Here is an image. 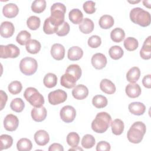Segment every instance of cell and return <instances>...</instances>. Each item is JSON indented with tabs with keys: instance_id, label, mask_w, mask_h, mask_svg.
Masks as SVG:
<instances>
[{
	"instance_id": "obj_5",
	"label": "cell",
	"mask_w": 151,
	"mask_h": 151,
	"mask_svg": "<svg viewBox=\"0 0 151 151\" xmlns=\"http://www.w3.org/2000/svg\"><path fill=\"white\" fill-rule=\"evenodd\" d=\"M24 97L29 104L34 107H41L44 103V98L38 91L34 87H28L24 93Z\"/></svg>"
},
{
	"instance_id": "obj_43",
	"label": "cell",
	"mask_w": 151,
	"mask_h": 151,
	"mask_svg": "<svg viewBox=\"0 0 151 151\" xmlns=\"http://www.w3.org/2000/svg\"><path fill=\"white\" fill-rule=\"evenodd\" d=\"M8 91L9 93L13 95H17L19 94L22 88V84L19 81H12L8 87Z\"/></svg>"
},
{
	"instance_id": "obj_25",
	"label": "cell",
	"mask_w": 151,
	"mask_h": 151,
	"mask_svg": "<svg viewBox=\"0 0 151 151\" xmlns=\"http://www.w3.org/2000/svg\"><path fill=\"white\" fill-rule=\"evenodd\" d=\"M70 21L74 24H80L83 19V14L82 12L77 9H71L68 14Z\"/></svg>"
},
{
	"instance_id": "obj_29",
	"label": "cell",
	"mask_w": 151,
	"mask_h": 151,
	"mask_svg": "<svg viewBox=\"0 0 151 151\" xmlns=\"http://www.w3.org/2000/svg\"><path fill=\"white\" fill-rule=\"evenodd\" d=\"M111 128L112 132L115 135H120L124 131V125L123 122L119 119H114L111 122Z\"/></svg>"
},
{
	"instance_id": "obj_10",
	"label": "cell",
	"mask_w": 151,
	"mask_h": 151,
	"mask_svg": "<svg viewBox=\"0 0 151 151\" xmlns=\"http://www.w3.org/2000/svg\"><path fill=\"white\" fill-rule=\"evenodd\" d=\"M19 120L18 117L12 114L6 116L4 120V126L5 130L9 132L15 131L18 127Z\"/></svg>"
},
{
	"instance_id": "obj_21",
	"label": "cell",
	"mask_w": 151,
	"mask_h": 151,
	"mask_svg": "<svg viewBox=\"0 0 151 151\" xmlns=\"http://www.w3.org/2000/svg\"><path fill=\"white\" fill-rule=\"evenodd\" d=\"M100 88L103 92L108 94L114 93L116 90L114 84L110 80L106 78H104L100 81Z\"/></svg>"
},
{
	"instance_id": "obj_54",
	"label": "cell",
	"mask_w": 151,
	"mask_h": 151,
	"mask_svg": "<svg viewBox=\"0 0 151 151\" xmlns=\"http://www.w3.org/2000/svg\"><path fill=\"white\" fill-rule=\"evenodd\" d=\"M83 150V149L82 148H81V147H78V146H76V147H73L72 148H71V149H69V150Z\"/></svg>"
},
{
	"instance_id": "obj_2",
	"label": "cell",
	"mask_w": 151,
	"mask_h": 151,
	"mask_svg": "<svg viewBox=\"0 0 151 151\" xmlns=\"http://www.w3.org/2000/svg\"><path fill=\"white\" fill-rule=\"evenodd\" d=\"M146 131V125L142 122H134L129 129L127 137L131 143L137 144L142 142Z\"/></svg>"
},
{
	"instance_id": "obj_13",
	"label": "cell",
	"mask_w": 151,
	"mask_h": 151,
	"mask_svg": "<svg viewBox=\"0 0 151 151\" xmlns=\"http://www.w3.org/2000/svg\"><path fill=\"white\" fill-rule=\"evenodd\" d=\"M72 95L77 100H83L88 95L87 87L83 84L76 86L72 91Z\"/></svg>"
},
{
	"instance_id": "obj_33",
	"label": "cell",
	"mask_w": 151,
	"mask_h": 151,
	"mask_svg": "<svg viewBox=\"0 0 151 151\" xmlns=\"http://www.w3.org/2000/svg\"><path fill=\"white\" fill-rule=\"evenodd\" d=\"M108 103L107 98L102 95H96L93 97L92 99L93 105L97 108L101 109L105 107Z\"/></svg>"
},
{
	"instance_id": "obj_42",
	"label": "cell",
	"mask_w": 151,
	"mask_h": 151,
	"mask_svg": "<svg viewBox=\"0 0 151 151\" xmlns=\"http://www.w3.org/2000/svg\"><path fill=\"white\" fill-rule=\"evenodd\" d=\"M40 24V19L37 16H31L27 20V27L31 30H37L39 28Z\"/></svg>"
},
{
	"instance_id": "obj_3",
	"label": "cell",
	"mask_w": 151,
	"mask_h": 151,
	"mask_svg": "<svg viewBox=\"0 0 151 151\" xmlns=\"http://www.w3.org/2000/svg\"><path fill=\"white\" fill-rule=\"evenodd\" d=\"M130 19L134 24L146 27L150 25L151 18L150 13L141 8L136 7L130 12Z\"/></svg>"
},
{
	"instance_id": "obj_14",
	"label": "cell",
	"mask_w": 151,
	"mask_h": 151,
	"mask_svg": "<svg viewBox=\"0 0 151 151\" xmlns=\"http://www.w3.org/2000/svg\"><path fill=\"white\" fill-rule=\"evenodd\" d=\"M51 55L56 60H61L65 56V48L60 44L56 43L52 45L51 48Z\"/></svg>"
},
{
	"instance_id": "obj_27",
	"label": "cell",
	"mask_w": 151,
	"mask_h": 151,
	"mask_svg": "<svg viewBox=\"0 0 151 151\" xmlns=\"http://www.w3.org/2000/svg\"><path fill=\"white\" fill-rule=\"evenodd\" d=\"M41 43L36 40H30L26 44V50L30 54H37L41 50Z\"/></svg>"
},
{
	"instance_id": "obj_52",
	"label": "cell",
	"mask_w": 151,
	"mask_h": 151,
	"mask_svg": "<svg viewBox=\"0 0 151 151\" xmlns=\"http://www.w3.org/2000/svg\"><path fill=\"white\" fill-rule=\"evenodd\" d=\"M49 151H63L64 148L63 146L59 143H54L51 145L48 148Z\"/></svg>"
},
{
	"instance_id": "obj_55",
	"label": "cell",
	"mask_w": 151,
	"mask_h": 151,
	"mask_svg": "<svg viewBox=\"0 0 151 151\" xmlns=\"http://www.w3.org/2000/svg\"><path fill=\"white\" fill-rule=\"evenodd\" d=\"M140 1H132V2H131V1H128L129 2H130V3H132V4H134V3H138V2H139Z\"/></svg>"
},
{
	"instance_id": "obj_39",
	"label": "cell",
	"mask_w": 151,
	"mask_h": 151,
	"mask_svg": "<svg viewBox=\"0 0 151 151\" xmlns=\"http://www.w3.org/2000/svg\"><path fill=\"white\" fill-rule=\"evenodd\" d=\"M31 39V34L26 30H22L20 31L17 37V42L21 45H26L27 42Z\"/></svg>"
},
{
	"instance_id": "obj_38",
	"label": "cell",
	"mask_w": 151,
	"mask_h": 151,
	"mask_svg": "<svg viewBox=\"0 0 151 151\" xmlns=\"http://www.w3.org/2000/svg\"><path fill=\"white\" fill-rule=\"evenodd\" d=\"M46 8V1L45 0H35L31 5L32 11L37 14L42 12Z\"/></svg>"
},
{
	"instance_id": "obj_23",
	"label": "cell",
	"mask_w": 151,
	"mask_h": 151,
	"mask_svg": "<svg viewBox=\"0 0 151 151\" xmlns=\"http://www.w3.org/2000/svg\"><path fill=\"white\" fill-rule=\"evenodd\" d=\"M129 111L134 115L140 116L142 115L146 110L145 104L141 102H132L129 105Z\"/></svg>"
},
{
	"instance_id": "obj_53",
	"label": "cell",
	"mask_w": 151,
	"mask_h": 151,
	"mask_svg": "<svg viewBox=\"0 0 151 151\" xmlns=\"http://www.w3.org/2000/svg\"><path fill=\"white\" fill-rule=\"evenodd\" d=\"M150 1L149 0H145L143 1V5L148 8H150Z\"/></svg>"
},
{
	"instance_id": "obj_22",
	"label": "cell",
	"mask_w": 151,
	"mask_h": 151,
	"mask_svg": "<svg viewBox=\"0 0 151 151\" xmlns=\"http://www.w3.org/2000/svg\"><path fill=\"white\" fill-rule=\"evenodd\" d=\"M83 55V50L78 46H73L68 50L67 57L71 61H77L82 58Z\"/></svg>"
},
{
	"instance_id": "obj_17",
	"label": "cell",
	"mask_w": 151,
	"mask_h": 151,
	"mask_svg": "<svg viewBox=\"0 0 151 151\" xmlns=\"http://www.w3.org/2000/svg\"><path fill=\"white\" fill-rule=\"evenodd\" d=\"M34 140L35 143L39 146H45L50 141L48 133L44 130H39L34 134Z\"/></svg>"
},
{
	"instance_id": "obj_51",
	"label": "cell",
	"mask_w": 151,
	"mask_h": 151,
	"mask_svg": "<svg viewBox=\"0 0 151 151\" xmlns=\"http://www.w3.org/2000/svg\"><path fill=\"white\" fill-rule=\"evenodd\" d=\"M142 84L146 88H150L151 87V75L145 76L142 80Z\"/></svg>"
},
{
	"instance_id": "obj_28",
	"label": "cell",
	"mask_w": 151,
	"mask_h": 151,
	"mask_svg": "<svg viewBox=\"0 0 151 151\" xmlns=\"http://www.w3.org/2000/svg\"><path fill=\"white\" fill-rule=\"evenodd\" d=\"M114 23V21L113 18L109 15H104L101 16L99 21L100 27L104 29H107L112 27Z\"/></svg>"
},
{
	"instance_id": "obj_32",
	"label": "cell",
	"mask_w": 151,
	"mask_h": 151,
	"mask_svg": "<svg viewBox=\"0 0 151 151\" xmlns=\"http://www.w3.org/2000/svg\"><path fill=\"white\" fill-rule=\"evenodd\" d=\"M32 147V142L27 138H21L17 143V148L19 151H29Z\"/></svg>"
},
{
	"instance_id": "obj_34",
	"label": "cell",
	"mask_w": 151,
	"mask_h": 151,
	"mask_svg": "<svg viewBox=\"0 0 151 151\" xmlns=\"http://www.w3.org/2000/svg\"><path fill=\"white\" fill-rule=\"evenodd\" d=\"M109 54L111 58L114 60H117L123 57L124 54V51L122 47H120V46L114 45L110 48L109 50Z\"/></svg>"
},
{
	"instance_id": "obj_48",
	"label": "cell",
	"mask_w": 151,
	"mask_h": 151,
	"mask_svg": "<svg viewBox=\"0 0 151 151\" xmlns=\"http://www.w3.org/2000/svg\"><path fill=\"white\" fill-rule=\"evenodd\" d=\"M96 3L92 1H86L83 4V9L86 13L88 14H92L95 12Z\"/></svg>"
},
{
	"instance_id": "obj_45",
	"label": "cell",
	"mask_w": 151,
	"mask_h": 151,
	"mask_svg": "<svg viewBox=\"0 0 151 151\" xmlns=\"http://www.w3.org/2000/svg\"><path fill=\"white\" fill-rule=\"evenodd\" d=\"M70 29V27L68 23L67 22H64L61 25L57 27L55 33L60 37H63L68 34Z\"/></svg>"
},
{
	"instance_id": "obj_31",
	"label": "cell",
	"mask_w": 151,
	"mask_h": 151,
	"mask_svg": "<svg viewBox=\"0 0 151 151\" xmlns=\"http://www.w3.org/2000/svg\"><path fill=\"white\" fill-rule=\"evenodd\" d=\"M44 85L47 88L54 87L57 83V77L55 74L49 73H47L43 79Z\"/></svg>"
},
{
	"instance_id": "obj_36",
	"label": "cell",
	"mask_w": 151,
	"mask_h": 151,
	"mask_svg": "<svg viewBox=\"0 0 151 151\" xmlns=\"http://www.w3.org/2000/svg\"><path fill=\"white\" fill-rule=\"evenodd\" d=\"M10 107L11 110L15 112L20 113L24 110L25 103L21 98H15L11 101Z\"/></svg>"
},
{
	"instance_id": "obj_47",
	"label": "cell",
	"mask_w": 151,
	"mask_h": 151,
	"mask_svg": "<svg viewBox=\"0 0 151 151\" xmlns=\"http://www.w3.org/2000/svg\"><path fill=\"white\" fill-rule=\"evenodd\" d=\"M87 43L90 47L92 48H96L101 45V40L98 35H92L88 38Z\"/></svg>"
},
{
	"instance_id": "obj_11",
	"label": "cell",
	"mask_w": 151,
	"mask_h": 151,
	"mask_svg": "<svg viewBox=\"0 0 151 151\" xmlns=\"http://www.w3.org/2000/svg\"><path fill=\"white\" fill-rule=\"evenodd\" d=\"M92 65L97 70H101L105 67L107 64L106 57L102 53H96L91 57Z\"/></svg>"
},
{
	"instance_id": "obj_16",
	"label": "cell",
	"mask_w": 151,
	"mask_h": 151,
	"mask_svg": "<svg viewBox=\"0 0 151 151\" xmlns=\"http://www.w3.org/2000/svg\"><path fill=\"white\" fill-rule=\"evenodd\" d=\"M19 12L18 6L13 3H9L5 5L2 9V13L4 15L8 18H12L15 17Z\"/></svg>"
},
{
	"instance_id": "obj_37",
	"label": "cell",
	"mask_w": 151,
	"mask_h": 151,
	"mask_svg": "<svg viewBox=\"0 0 151 151\" xmlns=\"http://www.w3.org/2000/svg\"><path fill=\"white\" fill-rule=\"evenodd\" d=\"M0 150H4L9 148L13 143L12 137L8 134H2L0 136Z\"/></svg>"
},
{
	"instance_id": "obj_8",
	"label": "cell",
	"mask_w": 151,
	"mask_h": 151,
	"mask_svg": "<svg viewBox=\"0 0 151 151\" xmlns=\"http://www.w3.org/2000/svg\"><path fill=\"white\" fill-rule=\"evenodd\" d=\"M67 98L66 92L63 90L58 89L51 91L48 96L49 103L52 105H57L64 102Z\"/></svg>"
},
{
	"instance_id": "obj_46",
	"label": "cell",
	"mask_w": 151,
	"mask_h": 151,
	"mask_svg": "<svg viewBox=\"0 0 151 151\" xmlns=\"http://www.w3.org/2000/svg\"><path fill=\"white\" fill-rule=\"evenodd\" d=\"M56 28H57L51 23L49 17L45 19L43 25V31L44 33L48 35L52 34L55 32Z\"/></svg>"
},
{
	"instance_id": "obj_35",
	"label": "cell",
	"mask_w": 151,
	"mask_h": 151,
	"mask_svg": "<svg viewBox=\"0 0 151 151\" xmlns=\"http://www.w3.org/2000/svg\"><path fill=\"white\" fill-rule=\"evenodd\" d=\"M124 47L129 51H133L136 50L139 46V42L137 39L133 37H127L124 41Z\"/></svg>"
},
{
	"instance_id": "obj_40",
	"label": "cell",
	"mask_w": 151,
	"mask_h": 151,
	"mask_svg": "<svg viewBox=\"0 0 151 151\" xmlns=\"http://www.w3.org/2000/svg\"><path fill=\"white\" fill-rule=\"evenodd\" d=\"M65 73L71 74L74 77H76L77 79V80H78L81 76L82 71L80 67L78 65L71 64L67 68Z\"/></svg>"
},
{
	"instance_id": "obj_44",
	"label": "cell",
	"mask_w": 151,
	"mask_h": 151,
	"mask_svg": "<svg viewBox=\"0 0 151 151\" xmlns=\"http://www.w3.org/2000/svg\"><path fill=\"white\" fill-rule=\"evenodd\" d=\"M80 142V136L76 132H71L67 136V142L71 147H76Z\"/></svg>"
},
{
	"instance_id": "obj_4",
	"label": "cell",
	"mask_w": 151,
	"mask_h": 151,
	"mask_svg": "<svg viewBox=\"0 0 151 151\" xmlns=\"http://www.w3.org/2000/svg\"><path fill=\"white\" fill-rule=\"evenodd\" d=\"M66 12L65 6L60 2L54 3L51 7V15L49 17L51 23L56 28L64 22Z\"/></svg>"
},
{
	"instance_id": "obj_19",
	"label": "cell",
	"mask_w": 151,
	"mask_h": 151,
	"mask_svg": "<svg viewBox=\"0 0 151 151\" xmlns=\"http://www.w3.org/2000/svg\"><path fill=\"white\" fill-rule=\"evenodd\" d=\"M77 81V79L71 74L65 73L63 74L60 80L61 85L67 88H71L76 86V83Z\"/></svg>"
},
{
	"instance_id": "obj_18",
	"label": "cell",
	"mask_w": 151,
	"mask_h": 151,
	"mask_svg": "<svg viewBox=\"0 0 151 151\" xmlns=\"http://www.w3.org/2000/svg\"><path fill=\"white\" fill-rule=\"evenodd\" d=\"M125 91L128 97L134 99L138 97L141 94L142 90L138 84L130 83L126 86Z\"/></svg>"
},
{
	"instance_id": "obj_12",
	"label": "cell",
	"mask_w": 151,
	"mask_h": 151,
	"mask_svg": "<svg viewBox=\"0 0 151 151\" xmlns=\"http://www.w3.org/2000/svg\"><path fill=\"white\" fill-rule=\"evenodd\" d=\"M15 31V27L13 24L9 21L2 22L0 27V34L1 37L8 38L12 36Z\"/></svg>"
},
{
	"instance_id": "obj_6",
	"label": "cell",
	"mask_w": 151,
	"mask_h": 151,
	"mask_svg": "<svg viewBox=\"0 0 151 151\" xmlns=\"http://www.w3.org/2000/svg\"><path fill=\"white\" fill-rule=\"evenodd\" d=\"M37 60L31 57H25L21 60L19 63L20 71L26 76L34 74L37 71Z\"/></svg>"
},
{
	"instance_id": "obj_20",
	"label": "cell",
	"mask_w": 151,
	"mask_h": 151,
	"mask_svg": "<svg viewBox=\"0 0 151 151\" xmlns=\"http://www.w3.org/2000/svg\"><path fill=\"white\" fill-rule=\"evenodd\" d=\"M151 37L149 36L145 41L140 51V55L144 60H149L151 58Z\"/></svg>"
},
{
	"instance_id": "obj_30",
	"label": "cell",
	"mask_w": 151,
	"mask_h": 151,
	"mask_svg": "<svg viewBox=\"0 0 151 151\" xmlns=\"http://www.w3.org/2000/svg\"><path fill=\"white\" fill-rule=\"evenodd\" d=\"M125 37L124 30L120 28H116L110 32V38L114 42H120Z\"/></svg>"
},
{
	"instance_id": "obj_15",
	"label": "cell",
	"mask_w": 151,
	"mask_h": 151,
	"mask_svg": "<svg viewBox=\"0 0 151 151\" xmlns=\"http://www.w3.org/2000/svg\"><path fill=\"white\" fill-rule=\"evenodd\" d=\"M31 117L32 119L37 122H41L44 120L47 117V112L45 107H34L31 110Z\"/></svg>"
},
{
	"instance_id": "obj_1",
	"label": "cell",
	"mask_w": 151,
	"mask_h": 151,
	"mask_svg": "<svg viewBox=\"0 0 151 151\" xmlns=\"http://www.w3.org/2000/svg\"><path fill=\"white\" fill-rule=\"evenodd\" d=\"M111 122L110 115L107 112L102 111L97 114L91 123L92 130L98 133L105 132L110 126Z\"/></svg>"
},
{
	"instance_id": "obj_24",
	"label": "cell",
	"mask_w": 151,
	"mask_h": 151,
	"mask_svg": "<svg viewBox=\"0 0 151 151\" xmlns=\"http://www.w3.org/2000/svg\"><path fill=\"white\" fill-rule=\"evenodd\" d=\"M94 25L92 20L88 18H85L83 19L81 22L79 24L80 31L86 34L91 33L94 29Z\"/></svg>"
},
{
	"instance_id": "obj_49",
	"label": "cell",
	"mask_w": 151,
	"mask_h": 151,
	"mask_svg": "<svg viewBox=\"0 0 151 151\" xmlns=\"http://www.w3.org/2000/svg\"><path fill=\"white\" fill-rule=\"evenodd\" d=\"M111 149L110 143L106 141L99 142L96 146L97 151H109Z\"/></svg>"
},
{
	"instance_id": "obj_50",
	"label": "cell",
	"mask_w": 151,
	"mask_h": 151,
	"mask_svg": "<svg viewBox=\"0 0 151 151\" xmlns=\"http://www.w3.org/2000/svg\"><path fill=\"white\" fill-rule=\"evenodd\" d=\"M8 100V96L5 92L3 90H1V110H2L5 107Z\"/></svg>"
},
{
	"instance_id": "obj_41",
	"label": "cell",
	"mask_w": 151,
	"mask_h": 151,
	"mask_svg": "<svg viewBox=\"0 0 151 151\" xmlns=\"http://www.w3.org/2000/svg\"><path fill=\"white\" fill-rule=\"evenodd\" d=\"M96 143V140L93 135L87 134H85L81 140V145L86 149H90L93 147Z\"/></svg>"
},
{
	"instance_id": "obj_26",
	"label": "cell",
	"mask_w": 151,
	"mask_h": 151,
	"mask_svg": "<svg viewBox=\"0 0 151 151\" xmlns=\"http://www.w3.org/2000/svg\"><path fill=\"white\" fill-rule=\"evenodd\" d=\"M140 70L137 67H132L126 74L127 80L130 83H135L140 78Z\"/></svg>"
},
{
	"instance_id": "obj_7",
	"label": "cell",
	"mask_w": 151,
	"mask_h": 151,
	"mask_svg": "<svg viewBox=\"0 0 151 151\" xmlns=\"http://www.w3.org/2000/svg\"><path fill=\"white\" fill-rule=\"evenodd\" d=\"M20 54L19 48L14 44H9L6 45L0 46V57L1 58H17Z\"/></svg>"
},
{
	"instance_id": "obj_9",
	"label": "cell",
	"mask_w": 151,
	"mask_h": 151,
	"mask_svg": "<svg viewBox=\"0 0 151 151\" xmlns=\"http://www.w3.org/2000/svg\"><path fill=\"white\" fill-rule=\"evenodd\" d=\"M60 116L63 122L65 123H71L74 121L76 117V109L71 106H65L60 110Z\"/></svg>"
}]
</instances>
